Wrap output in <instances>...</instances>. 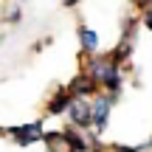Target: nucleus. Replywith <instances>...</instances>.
I'll return each instance as SVG.
<instances>
[{
    "instance_id": "nucleus-6",
    "label": "nucleus",
    "mask_w": 152,
    "mask_h": 152,
    "mask_svg": "<svg viewBox=\"0 0 152 152\" xmlns=\"http://www.w3.org/2000/svg\"><path fill=\"white\" fill-rule=\"evenodd\" d=\"M71 99H73V96L65 90V85H59V87L48 96V102H45V113H48V115H65L68 107H71Z\"/></svg>"
},
{
    "instance_id": "nucleus-10",
    "label": "nucleus",
    "mask_w": 152,
    "mask_h": 152,
    "mask_svg": "<svg viewBox=\"0 0 152 152\" xmlns=\"http://www.w3.org/2000/svg\"><path fill=\"white\" fill-rule=\"evenodd\" d=\"M138 20H141V26L147 28V31H152V6L141 9V17H138Z\"/></svg>"
},
{
    "instance_id": "nucleus-12",
    "label": "nucleus",
    "mask_w": 152,
    "mask_h": 152,
    "mask_svg": "<svg viewBox=\"0 0 152 152\" xmlns=\"http://www.w3.org/2000/svg\"><path fill=\"white\" fill-rule=\"evenodd\" d=\"M17 3H20V0H17Z\"/></svg>"
},
{
    "instance_id": "nucleus-5",
    "label": "nucleus",
    "mask_w": 152,
    "mask_h": 152,
    "mask_svg": "<svg viewBox=\"0 0 152 152\" xmlns=\"http://www.w3.org/2000/svg\"><path fill=\"white\" fill-rule=\"evenodd\" d=\"M68 124L79 130H90V99H71L68 107Z\"/></svg>"
},
{
    "instance_id": "nucleus-8",
    "label": "nucleus",
    "mask_w": 152,
    "mask_h": 152,
    "mask_svg": "<svg viewBox=\"0 0 152 152\" xmlns=\"http://www.w3.org/2000/svg\"><path fill=\"white\" fill-rule=\"evenodd\" d=\"M42 144H45V152H73L71 141H68V135L62 130H51V132L45 130Z\"/></svg>"
},
{
    "instance_id": "nucleus-7",
    "label": "nucleus",
    "mask_w": 152,
    "mask_h": 152,
    "mask_svg": "<svg viewBox=\"0 0 152 152\" xmlns=\"http://www.w3.org/2000/svg\"><path fill=\"white\" fill-rule=\"evenodd\" d=\"M76 39H79L82 54H99L102 37H99L96 28H90V26H79V28H76Z\"/></svg>"
},
{
    "instance_id": "nucleus-9",
    "label": "nucleus",
    "mask_w": 152,
    "mask_h": 152,
    "mask_svg": "<svg viewBox=\"0 0 152 152\" xmlns=\"http://www.w3.org/2000/svg\"><path fill=\"white\" fill-rule=\"evenodd\" d=\"M0 23H6V26H20L23 23V9L17 0H9V3L0 6Z\"/></svg>"
},
{
    "instance_id": "nucleus-3",
    "label": "nucleus",
    "mask_w": 152,
    "mask_h": 152,
    "mask_svg": "<svg viewBox=\"0 0 152 152\" xmlns=\"http://www.w3.org/2000/svg\"><path fill=\"white\" fill-rule=\"evenodd\" d=\"M113 104H115V99L107 96V93H102V90L90 99V130L96 132V135H102V132L110 127V113H113Z\"/></svg>"
},
{
    "instance_id": "nucleus-2",
    "label": "nucleus",
    "mask_w": 152,
    "mask_h": 152,
    "mask_svg": "<svg viewBox=\"0 0 152 152\" xmlns=\"http://www.w3.org/2000/svg\"><path fill=\"white\" fill-rule=\"evenodd\" d=\"M45 135V121L42 118H34L26 121V124H11V127H0V138H9L14 147L28 149L34 144H39Z\"/></svg>"
},
{
    "instance_id": "nucleus-1",
    "label": "nucleus",
    "mask_w": 152,
    "mask_h": 152,
    "mask_svg": "<svg viewBox=\"0 0 152 152\" xmlns=\"http://www.w3.org/2000/svg\"><path fill=\"white\" fill-rule=\"evenodd\" d=\"M82 71L99 85V90L107 96L118 99L121 87H124V71L115 65L110 54H82Z\"/></svg>"
},
{
    "instance_id": "nucleus-4",
    "label": "nucleus",
    "mask_w": 152,
    "mask_h": 152,
    "mask_svg": "<svg viewBox=\"0 0 152 152\" xmlns=\"http://www.w3.org/2000/svg\"><path fill=\"white\" fill-rule=\"evenodd\" d=\"M65 90L71 93L73 99H93V96L99 93V85H96V82H93L85 71H79V73L73 76V79H68Z\"/></svg>"
},
{
    "instance_id": "nucleus-11",
    "label": "nucleus",
    "mask_w": 152,
    "mask_h": 152,
    "mask_svg": "<svg viewBox=\"0 0 152 152\" xmlns=\"http://www.w3.org/2000/svg\"><path fill=\"white\" fill-rule=\"evenodd\" d=\"M82 0H62V6H65V9H73V6H79Z\"/></svg>"
},
{
    "instance_id": "nucleus-13",
    "label": "nucleus",
    "mask_w": 152,
    "mask_h": 152,
    "mask_svg": "<svg viewBox=\"0 0 152 152\" xmlns=\"http://www.w3.org/2000/svg\"><path fill=\"white\" fill-rule=\"evenodd\" d=\"M0 6H3V3H0Z\"/></svg>"
}]
</instances>
